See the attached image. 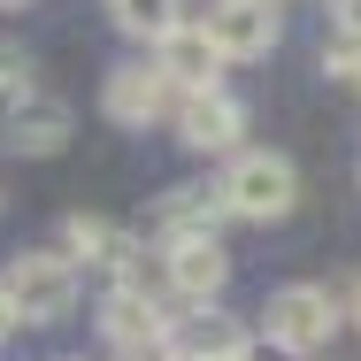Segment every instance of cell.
Returning <instances> with one entry per match:
<instances>
[{"label": "cell", "instance_id": "cell-1", "mask_svg": "<svg viewBox=\"0 0 361 361\" xmlns=\"http://www.w3.org/2000/svg\"><path fill=\"white\" fill-rule=\"evenodd\" d=\"M216 200H223V216H238V223H285L292 200H300V169L277 146H238L223 185H216Z\"/></svg>", "mask_w": 361, "mask_h": 361}, {"label": "cell", "instance_id": "cell-2", "mask_svg": "<svg viewBox=\"0 0 361 361\" xmlns=\"http://www.w3.org/2000/svg\"><path fill=\"white\" fill-rule=\"evenodd\" d=\"M0 300L16 315V331H47V323H70L77 307V262H62L54 246H31L0 269Z\"/></svg>", "mask_w": 361, "mask_h": 361}, {"label": "cell", "instance_id": "cell-3", "mask_svg": "<svg viewBox=\"0 0 361 361\" xmlns=\"http://www.w3.org/2000/svg\"><path fill=\"white\" fill-rule=\"evenodd\" d=\"M338 315H346V285H277L262 307V338H277L307 361L315 346H331Z\"/></svg>", "mask_w": 361, "mask_h": 361}, {"label": "cell", "instance_id": "cell-4", "mask_svg": "<svg viewBox=\"0 0 361 361\" xmlns=\"http://www.w3.org/2000/svg\"><path fill=\"white\" fill-rule=\"evenodd\" d=\"M200 31H208V47H216L223 62H262L285 39V8L277 0H208Z\"/></svg>", "mask_w": 361, "mask_h": 361}, {"label": "cell", "instance_id": "cell-5", "mask_svg": "<svg viewBox=\"0 0 361 361\" xmlns=\"http://www.w3.org/2000/svg\"><path fill=\"white\" fill-rule=\"evenodd\" d=\"M169 123H177V146H185V154H238V139H246V100L223 92V85L177 92Z\"/></svg>", "mask_w": 361, "mask_h": 361}, {"label": "cell", "instance_id": "cell-6", "mask_svg": "<svg viewBox=\"0 0 361 361\" xmlns=\"http://www.w3.org/2000/svg\"><path fill=\"white\" fill-rule=\"evenodd\" d=\"M169 307L161 300H146V292H131V285H116L108 300H100V338L116 346L123 361H146V354H161L169 346Z\"/></svg>", "mask_w": 361, "mask_h": 361}, {"label": "cell", "instance_id": "cell-7", "mask_svg": "<svg viewBox=\"0 0 361 361\" xmlns=\"http://www.w3.org/2000/svg\"><path fill=\"white\" fill-rule=\"evenodd\" d=\"M154 262H161L169 300H185V307H216V292L231 285V254H223V238H177V246H161Z\"/></svg>", "mask_w": 361, "mask_h": 361}, {"label": "cell", "instance_id": "cell-8", "mask_svg": "<svg viewBox=\"0 0 361 361\" xmlns=\"http://www.w3.org/2000/svg\"><path fill=\"white\" fill-rule=\"evenodd\" d=\"M100 108H108V123L146 131V123H161L177 108V92H169V77L154 70V62H123V70H108V85H100Z\"/></svg>", "mask_w": 361, "mask_h": 361}, {"label": "cell", "instance_id": "cell-9", "mask_svg": "<svg viewBox=\"0 0 361 361\" xmlns=\"http://www.w3.org/2000/svg\"><path fill=\"white\" fill-rule=\"evenodd\" d=\"M154 70L169 77V92H208V85H223V54L208 47L200 23H177L154 39Z\"/></svg>", "mask_w": 361, "mask_h": 361}, {"label": "cell", "instance_id": "cell-10", "mask_svg": "<svg viewBox=\"0 0 361 361\" xmlns=\"http://www.w3.org/2000/svg\"><path fill=\"white\" fill-rule=\"evenodd\" d=\"M223 200H216V185H169L161 200H154V238L161 246H177V238H216L223 231Z\"/></svg>", "mask_w": 361, "mask_h": 361}, {"label": "cell", "instance_id": "cell-11", "mask_svg": "<svg viewBox=\"0 0 361 361\" xmlns=\"http://www.w3.org/2000/svg\"><path fill=\"white\" fill-rule=\"evenodd\" d=\"M54 254H62V262H92V269H116V277H123V262L139 254V238H131L123 223H108V216H70Z\"/></svg>", "mask_w": 361, "mask_h": 361}, {"label": "cell", "instance_id": "cell-12", "mask_svg": "<svg viewBox=\"0 0 361 361\" xmlns=\"http://www.w3.org/2000/svg\"><path fill=\"white\" fill-rule=\"evenodd\" d=\"M62 139H70V108L62 100H47L39 85L23 100H8V146L16 154H62Z\"/></svg>", "mask_w": 361, "mask_h": 361}, {"label": "cell", "instance_id": "cell-13", "mask_svg": "<svg viewBox=\"0 0 361 361\" xmlns=\"http://www.w3.org/2000/svg\"><path fill=\"white\" fill-rule=\"evenodd\" d=\"M108 23L123 31V39H161V31H177L185 23V0H108Z\"/></svg>", "mask_w": 361, "mask_h": 361}, {"label": "cell", "instance_id": "cell-14", "mask_svg": "<svg viewBox=\"0 0 361 361\" xmlns=\"http://www.w3.org/2000/svg\"><path fill=\"white\" fill-rule=\"evenodd\" d=\"M169 338H177V331H169ZM177 346H200V354L231 361V354H238V346H246V331H238V323H231L223 307H192V331H185Z\"/></svg>", "mask_w": 361, "mask_h": 361}, {"label": "cell", "instance_id": "cell-15", "mask_svg": "<svg viewBox=\"0 0 361 361\" xmlns=\"http://www.w3.org/2000/svg\"><path fill=\"white\" fill-rule=\"evenodd\" d=\"M323 70H331V77H346V85L361 92V39H338V31H331V47H323Z\"/></svg>", "mask_w": 361, "mask_h": 361}, {"label": "cell", "instance_id": "cell-16", "mask_svg": "<svg viewBox=\"0 0 361 361\" xmlns=\"http://www.w3.org/2000/svg\"><path fill=\"white\" fill-rule=\"evenodd\" d=\"M23 92H31V54L0 47V100H23Z\"/></svg>", "mask_w": 361, "mask_h": 361}, {"label": "cell", "instance_id": "cell-17", "mask_svg": "<svg viewBox=\"0 0 361 361\" xmlns=\"http://www.w3.org/2000/svg\"><path fill=\"white\" fill-rule=\"evenodd\" d=\"M231 361H300V354H292V346H277V338H246Z\"/></svg>", "mask_w": 361, "mask_h": 361}, {"label": "cell", "instance_id": "cell-18", "mask_svg": "<svg viewBox=\"0 0 361 361\" xmlns=\"http://www.w3.org/2000/svg\"><path fill=\"white\" fill-rule=\"evenodd\" d=\"M331 31L338 39H361V0H331Z\"/></svg>", "mask_w": 361, "mask_h": 361}, {"label": "cell", "instance_id": "cell-19", "mask_svg": "<svg viewBox=\"0 0 361 361\" xmlns=\"http://www.w3.org/2000/svg\"><path fill=\"white\" fill-rule=\"evenodd\" d=\"M161 361H216V354H200V346H177V338H169V346H161Z\"/></svg>", "mask_w": 361, "mask_h": 361}, {"label": "cell", "instance_id": "cell-20", "mask_svg": "<svg viewBox=\"0 0 361 361\" xmlns=\"http://www.w3.org/2000/svg\"><path fill=\"white\" fill-rule=\"evenodd\" d=\"M346 315L361 323V269H354V285H346Z\"/></svg>", "mask_w": 361, "mask_h": 361}, {"label": "cell", "instance_id": "cell-21", "mask_svg": "<svg viewBox=\"0 0 361 361\" xmlns=\"http://www.w3.org/2000/svg\"><path fill=\"white\" fill-rule=\"evenodd\" d=\"M8 338H16V315H8V300H0V346H8Z\"/></svg>", "mask_w": 361, "mask_h": 361}, {"label": "cell", "instance_id": "cell-22", "mask_svg": "<svg viewBox=\"0 0 361 361\" xmlns=\"http://www.w3.org/2000/svg\"><path fill=\"white\" fill-rule=\"evenodd\" d=\"M0 8H23V0H0Z\"/></svg>", "mask_w": 361, "mask_h": 361}, {"label": "cell", "instance_id": "cell-23", "mask_svg": "<svg viewBox=\"0 0 361 361\" xmlns=\"http://www.w3.org/2000/svg\"><path fill=\"white\" fill-rule=\"evenodd\" d=\"M146 361H161V354H146Z\"/></svg>", "mask_w": 361, "mask_h": 361}]
</instances>
